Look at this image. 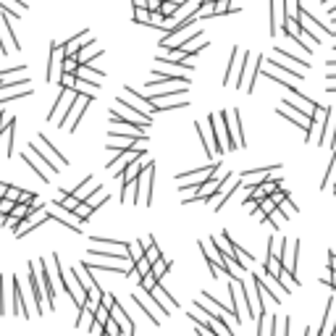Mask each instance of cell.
<instances>
[{
  "mask_svg": "<svg viewBox=\"0 0 336 336\" xmlns=\"http://www.w3.org/2000/svg\"><path fill=\"white\" fill-rule=\"evenodd\" d=\"M76 97H79L76 89H61V92H58V100H55V105H53V110H50V116H48V121L61 126L66 118H69V113H71V108H74Z\"/></svg>",
  "mask_w": 336,
  "mask_h": 336,
  "instance_id": "cell-3",
  "label": "cell"
},
{
  "mask_svg": "<svg viewBox=\"0 0 336 336\" xmlns=\"http://www.w3.org/2000/svg\"><path fill=\"white\" fill-rule=\"evenodd\" d=\"M97 189H103V187H100V184H95V176H87L84 182L74 189V197L79 200V203H87V200H92V194H95Z\"/></svg>",
  "mask_w": 336,
  "mask_h": 336,
  "instance_id": "cell-20",
  "label": "cell"
},
{
  "mask_svg": "<svg viewBox=\"0 0 336 336\" xmlns=\"http://www.w3.org/2000/svg\"><path fill=\"white\" fill-rule=\"evenodd\" d=\"M279 326H281V321L273 315V321H271V336H279Z\"/></svg>",
  "mask_w": 336,
  "mask_h": 336,
  "instance_id": "cell-41",
  "label": "cell"
},
{
  "mask_svg": "<svg viewBox=\"0 0 336 336\" xmlns=\"http://www.w3.org/2000/svg\"><path fill=\"white\" fill-rule=\"evenodd\" d=\"M21 158H24V161L29 163V168H34V173H37V176L42 179V182H50V176L55 173V171H53V168H50L48 163H45V161L39 158V155H37L39 161H34V155H32L29 150H27V152H21Z\"/></svg>",
  "mask_w": 336,
  "mask_h": 336,
  "instance_id": "cell-15",
  "label": "cell"
},
{
  "mask_svg": "<svg viewBox=\"0 0 336 336\" xmlns=\"http://www.w3.org/2000/svg\"><path fill=\"white\" fill-rule=\"evenodd\" d=\"M55 205H61V208H66V210H71V213H74L82 203H79V200L71 194V197H66V200H55Z\"/></svg>",
  "mask_w": 336,
  "mask_h": 336,
  "instance_id": "cell-36",
  "label": "cell"
},
{
  "mask_svg": "<svg viewBox=\"0 0 336 336\" xmlns=\"http://www.w3.org/2000/svg\"><path fill=\"white\" fill-rule=\"evenodd\" d=\"M323 6H328V11L336 13V0H323Z\"/></svg>",
  "mask_w": 336,
  "mask_h": 336,
  "instance_id": "cell-42",
  "label": "cell"
},
{
  "mask_svg": "<svg viewBox=\"0 0 336 336\" xmlns=\"http://www.w3.org/2000/svg\"><path fill=\"white\" fill-rule=\"evenodd\" d=\"M118 97H121V100H124L126 105H131L134 110H140V113H142L145 118H150V113L155 110V105H152V103H150L147 97H142L140 92H134L131 87H126V89H124V95H118Z\"/></svg>",
  "mask_w": 336,
  "mask_h": 336,
  "instance_id": "cell-12",
  "label": "cell"
},
{
  "mask_svg": "<svg viewBox=\"0 0 336 336\" xmlns=\"http://www.w3.org/2000/svg\"><path fill=\"white\" fill-rule=\"evenodd\" d=\"M284 103H289V105H292V108L302 110V113H305V116H310V118L315 116V110H318V103H312L310 97L300 95L294 84H289V87H286V100H284Z\"/></svg>",
  "mask_w": 336,
  "mask_h": 336,
  "instance_id": "cell-8",
  "label": "cell"
},
{
  "mask_svg": "<svg viewBox=\"0 0 336 336\" xmlns=\"http://www.w3.org/2000/svg\"><path fill=\"white\" fill-rule=\"evenodd\" d=\"M326 66H328V69H336V58H331V61H326Z\"/></svg>",
  "mask_w": 336,
  "mask_h": 336,
  "instance_id": "cell-43",
  "label": "cell"
},
{
  "mask_svg": "<svg viewBox=\"0 0 336 336\" xmlns=\"http://www.w3.org/2000/svg\"><path fill=\"white\" fill-rule=\"evenodd\" d=\"M142 250H145V244H142V242H131V244H129V258H131V263H134V265H137V263L145 258V252H142Z\"/></svg>",
  "mask_w": 336,
  "mask_h": 336,
  "instance_id": "cell-26",
  "label": "cell"
},
{
  "mask_svg": "<svg viewBox=\"0 0 336 336\" xmlns=\"http://www.w3.org/2000/svg\"><path fill=\"white\" fill-rule=\"evenodd\" d=\"M215 168H221V163L218 161H213L210 166H203V168H192V171H182L179 173V182H189L192 187H200V184H205L208 179H213L215 176Z\"/></svg>",
  "mask_w": 336,
  "mask_h": 336,
  "instance_id": "cell-7",
  "label": "cell"
},
{
  "mask_svg": "<svg viewBox=\"0 0 336 336\" xmlns=\"http://www.w3.org/2000/svg\"><path fill=\"white\" fill-rule=\"evenodd\" d=\"M229 131H231V140L236 147H244V134H242V116L239 110H229Z\"/></svg>",
  "mask_w": 336,
  "mask_h": 336,
  "instance_id": "cell-21",
  "label": "cell"
},
{
  "mask_svg": "<svg viewBox=\"0 0 336 336\" xmlns=\"http://www.w3.org/2000/svg\"><path fill=\"white\" fill-rule=\"evenodd\" d=\"M279 213H281L284 218H294V215H297V205H294V203H292V200H289V197H286V200H284V203L279 205Z\"/></svg>",
  "mask_w": 336,
  "mask_h": 336,
  "instance_id": "cell-29",
  "label": "cell"
},
{
  "mask_svg": "<svg viewBox=\"0 0 336 336\" xmlns=\"http://www.w3.org/2000/svg\"><path fill=\"white\" fill-rule=\"evenodd\" d=\"M179 8H176V3H171V0H163V6H161V13L166 16V18H171L173 13H176Z\"/></svg>",
  "mask_w": 336,
  "mask_h": 336,
  "instance_id": "cell-39",
  "label": "cell"
},
{
  "mask_svg": "<svg viewBox=\"0 0 336 336\" xmlns=\"http://www.w3.org/2000/svg\"><path fill=\"white\" fill-rule=\"evenodd\" d=\"M32 208H34V213H32V215H29V218H27V221H24V223H21V226L16 229V239L27 236L32 229H37L39 223H45V221L50 218V215H48V210H42V208H39V203H37V205H32Z\"/></svg>",
  "mask_w": 336,
  "mask_h": 336,
  "instance_id": "cell-14",
  "label": "cell"
},
{
  "mask_svg": "<svg viewBox=\"0 0 336 336\" xmlns=\"http://www.w3.org/2000/svg\"><path fill=\"white\" fill-rule=\"evenodd\" d=\"M110 137L142 140V137H147V126H137V124H129V121H110Z\"/></svg>",
  "mask_w": 336,
  "mask_h": 336,
  "instance_id": "cell-11",
  "label": "cell"
},
{
  "mask_svg": "<svg viewBox=\"0 0 336 336\" xmlns=\"http://www.w3.org/2000/svg\"><path fill=\"white\" fill-rule=\"evenodd\" d=\"M194 126H197V134H200V142H203V150H205V155H208V158H213V155H215L213 137H208V129H205L203 124H194Z\"/></svg>",
  "mask_w": 336,
  "mask_h": 336,
  "instance_id": "cell-23",
  "label": "cell"
},
{
  "mask_svg": "<svg viewBox=\"0 0 336 336\" xmlns=\"http://www.w3.org/2000/svg\"><path fill=\"white\" fill-rule=\"evenodd\" d=\"M79 58H66L63 61V74H71V76H76V71H79Z\"/></svg>",
  "mask_w": 336,
  "mask_h": 336,
  "instance_id": "cell-34",
  "label": "cell"
},
{
  "mask_svg": "<svg viewBox=\"0 0 336 336\" xmlns=\"http://www.w3.org/2000/svg\"><path fill=\"white\" fill-rule=\"evenodd\" d=\"M100 305H105V307L110 310V307H113V305H116V300H113V294H110V292H103V300H100Z\"/></svg>",
  "mask_w": 336,
  "mask_h": 336,
  "instance_id": "cell-40",
  "label": "cell"
},
{
  "mask_svg": "<svg viewBox=\"0 0 336 336\" xmlns=\"http://www.w3.org/2000/svg\"><path fill=\"white\" fill-rule=\"evenodd\" d=\"M208 124H210V137H213V145H215V155L226 152V150H236V145L231 140V131H229V110L210 113Z\"/></svg>",
  "mask_w": 336,
  "mask_h": 336,
  "instance_id": "cell-1",
  "label": "cell"
},
{
  "mask_svg": "<svg viewBox=\"0 0 336 336\" xmlns=\"http://www.w3.org/2000/svg\"><path fill=\"white\" fill-rule=\"evenodd\" d=\"M63 61H66L63 45L61 42H50V63H48V76H45L50 84L61 82V76H63Z\"/></svg>",
  "mask_w": 336,
  "mask_h": 336,
  "instance_id": "cell-6",
  "label": "cell"
},
{
  "mask_svg": "<svg viewBox=\"0 0 336 336\" xmlns=\"http://www.w3.org/2000/svg\"><path fill=\"white\" fill-rule=\"evenodd\" d=\"M168 268H171V260H166V258H163V260H158V263L152 265V276L161 281V279H163V276L168 273Z\"/></svg>",
  "mask_w": 336,
  "mask_h": 336,
  "instance_id": "cell-28",
  "label": "cell"
},
{
  "mask_svg": "<svg viewBox=\"0 0 336 336\" xmlns=\"http://www.w3.org/2000/svg\"><path fill=\"white\" fill-rule=\"evenodd\" d=\"M152 176H155V163H150L140 176H137V192H134V205L152 203Z\"/></svg>",
  "mask_w": 336,
  "mask_h": 336,
  "instance_id": "cell-5",
  "label": "cell"
},
{
  "mask_svg": "<svg viewBox=\"0 0 336 336\" xmlns=\"http://www.w3.org/2000/svg\"><path fill=\"white\" fill-rule=\"evenodd\" d=\"M150 297H152L155 302H158V307L166 312V315H168V312H176V310H179V302H176V300L166 292V289H163L161 284H158V289H155V292H152Z\"/></svg>",
  "mask_w": 336,
  "mask_h": 336,
  "instance_id": "cell-18",
  "label": "cell"
},
{
  "mask_svg": "<svg viewBox=\"0 0 336 336\" xmlns=\"http://www.w3.org/2000/svg\"><path fill=\"white\" fill-rule=\"evenodd\" d=\"M331 284H333V286H336V273H333V279H331Z\"/></svg>",
  "mask_w": 336,
  "mask_h": 336,
  "instance_id": "cell-44",
  "label": "cell"
},
{
  "mask_svg": "<svg viewBox=\"0 0 336 336\" xmlns=\"http://www.w3.org/2000/svg\"><path fill=\"white\" fill-rule=\"evenodd\" d=\"M92 100H95L92 95H79V97H76V103H74V108H71V113H69V118H66L61 126H66L69 131H76V126H79V118L84 116L87 105L92 103Z\"/></svg>",
  "mask_w": 336,
  "mask_h": 336,
  "instance_id": "cell-13",
  "label": "cell"
},
{
  "mask_svg": "<svg viewBox=\"0 0 336 336\" xmlns=\"http://www.w3.org/2000/svg\"><path fill=\"white\" fill-rule=\"evenodd\" d=\"M142 244H145V247H147V252H145V255H147V260H150L152 265L158 263V260H163V258H161V250H158V244L152 242V236H147V239H145Z\"/></svg>",
  "mask_w": 336,
  "mask_h": 336,
  "instance_id": "cell-25",
  "label": "cell"
},
{
  "mask_svg": "<svg viewBox=\"0 0 336 336\" xmlns=\"http://www.w3.org/2000/svg\"><path fill=\"white\" fill-rule=\"evenodd\" d=\"M95 321H97V323H100L103 328L108 326V321H110V310H108L105 305H100V307L95 310Z\"/></svg>",
  "mask_w": 336,
  "mask_h": 336,
  "instance_id": "cell-35",
  "label": "cell"
},
{
  "mask_svg": "<svg viewBox=\"0 0 336 336\" xmlns=\"http://www.w3.org/2000/svg\"><path fill=\"white\" fill-rule=\"evenodd\" d=\"M336 173V152H333V158H331V163H328V168H326V173H323V182H321V189H326V184L331 182V176Z\"/></svg>",
  "mask_w": 336,
  "mask_h": 336,
  "instance_id": "cell-37",
  "label": "cell"
},
{
  "mask_svg": "<svg viewBox=\"0 0 336 336\" xmlns=\"http://www.w3.org/2000/svg\"><path fill=\"white\" fill-rule=\"evenodd\" d=\"M11 297H13V315L29 318V310H27L24 294H21V281H18V279H13V284H11Z\"/></svg>",
  "mask_w": 336,
  "mask_h": 336,
  "instance_id": "cell-16",
  "label": "cell"
},
{
  "mask_svg": "<svg viewBox=\"0 0 336 336\" xmlns=\"http://www.w3.org/2000/svg\"><path fill=\"white\" fill-rule=\"evenodd\" d=\"M3 187H6V197H3V200L18 203V200H21V189H16V187H11V184H3Z\"/></svg>",
  "mask_w": 336,
  "mask_h": 336,
  "instance_id": "cell-38",
  "label": "cell"
},
{
  "mask_svg": "<svg viewBox=\"0 0 336 336\" xmlns=\"http://www.w3.org/2000/svg\"><path fill=\"white\" fill-rule=\"evenodd\" d=\"M29 150H32L34 155H39V158H42L45 163H48L53 171H61V168L69 166V161H66L63 155H61V152L50 145V140H48V137H37V140L29 145Z\"/></svg>",
  "mask_w": 336,
  "mask_h": 336,
  "instance_id": "cell-2",
  "label": "cell"
},
{
  "mask_svg": "<svg viewBox=\"0 0 336 336\" xmlns=\"http://www.w3.org/2000/svg\"><path fill=\"white\" fill-rule=\"evenodd\" d=\"M110 318H113V321L121 326V331H124V333H134V321L129 318V312H126L118 302H116L113 307H110Z\"/></svg>",
  "mask_w": 336,
  "mask_h": 336,
  "instance_id": "cell-22",
  "label": "cell"
},
{
  "mask_svg": "<svg viewBox=\"0 0 336 336\" xmlns=\"http://www.w3.org/2000/svg\"><path fill=\"white\" fill-rule=\"evenodd\" d=\"M110 121H129V124H137V126H150V118H145L140 110L126 105L121 97H116V103L110 105Z\"/></svg>",
  "mask_w": 336,
  "mask_h": 336,
  "instance_id": "cell-4",
  "label": "cell"
},
{
  "mask_svg": "<svg viewBox=\"0 0 336 336\" xmlns=\"http://www.w3.org/2000/svg\"><path fill=\"white\" fill-rule=\"evenodd\" d=\"M281 18L286 21V0H271V34H279Z\"/></svg>",
  "mask_w": 336,
  "mask_h": 336,
  "instance_id": "cell-19",
  "label": "cell"
},
{
  "mask_svg": "<svg viewBox=\"0 0 336 336\" xmlns=\"http://www.w3.org/2000/svg\"><path fill=\"white\" fill-rule=\"evenodd\" d=\"M103 203H108V189H105V187H103V189H97V192L92 194V200H89V205H92L95 210H97Z\"/></svg>",
  "mask_w": 336,
  "mask_h": 336,
  "instance_id": "cell-31",
  "label": "cell"
},
{
  "mask_svg": "<svg viewBox=\"0 0 336 336\" xmlns=\"http://www.w3.org/2000/svg\"><path fill=\"white\" fill-rule=\"evenodd\" d=\"M134 273H140V279H142V276H150V273H152V263L147 260V255H145V258H142V260L137 263V268H134Z\"/></svg>",
  "mask_w": 336,
  "mask_h": 336,
  "instance_id": "cell-32",
  "label": "cell"
},
{
  "mask_svg": "<svg viewBox=\"0 0 336 336\" xmlns=\"http://www.w3.org/2000/svg\"><path fill=\"white\" fill-rule=\"evenodd\" d=\"M140 289H142V292H147V294H152L155 289H158V279H155L152 273H150V276H142V279H140Z\"/></svg>",
  "mask_w": 336,
  "mask_h": 336,
  "instance_id": "cell-27",
  "label": "cell"
},
{
  "mask_svg": "<svg viewBox=\"0 0 336 336\" xmlns=\"http://www.w3.org/2000/svg\"><path fill=\"white\" fill-rule=\"evenodd\" d=\"M92 213H95V208H92V205H89V203H82V205H79V208L74 210V215H76V218H79L82 223H84V221H87L89 215H92Z\"/></svg>",
  "mask_w": 336,
  "mask_h": 336,
  "instance_id": "cell-33",
  "label": "cell"
},
{
  "mask_svg": "<svg viewBox=\"0 0 336 336\" xmlns=\"http://www.w3.org/2000/svg\"><path fill=\"white\" fill-rule=\"evenodd\" d=\"M48 215L53 218V221H58V223H63L69 231H74V234H82V221L71 213V210H66V208H61V205H50V210H48Z\"/></svg>",
  "mask_w": 336,
  "mask_h": 336,
  "instance_id": "cell-10",
  "label": "cell"
},
{
  "mask_svg": "<svg viewBox=\"0 0 336 336\" xmlns=\"http://www.w3.org/2000/svg\"><path fill=\"white\" fill-rule=\"evenodd\" d=\"M95 323V310H89L87 305L79 307V318H76V328H92Z\"/></svg>",
  "mask_w": 336,
  "mask_h": 336,
  "instance_id": "cell-24",
  "label": "cell"
},
{
  "mask_svg": "<svg viewBox=\"0 0 336 336\" xmlns=\"http://www.w3.org/2000/svg\"><path fill=\"white\" fill-rule=\"evenodd\" d=\"M276 110H279V116H284V118H289V121H294L300 129H305V137L310 140V131H312V118H310V116H305L302 110L292 108L289 103H281Z\"/></svg>",
  "mask_w": 336,
  "mask_h": 336,
  "instance_id": "cell-9",
  "label": "cell"
},
{
  "mask_svg": "<svg viewBox=\"0 0 336 336\" xmlns=\"http://www.w3.org/2000/svg\"><path fill=\"white\" fill-rule=\"evenodd\" d=\"M29 281H32V297H34V307H37V315H42V281H39V271H37V263H29Z\"/></svg>",
  "mask_w": 336,
  "mask_h": 336,
  "instance_id": "cell-17",
  "label": "cell"
},
{
  "mask_svg": "<svg viewBox=\"0 0 336 336\" xmlns=\"http://www.w3.org/2000/svg\"><path fill=\"white\" fill-rule=\"evenodd\" d=\"M134 21H137V24H145V27H152V13L147 8H140V11H134Z\"/></svg>",
  "mask_w": 336,
  "mask_h": 336,
  "instance_id": "cell-30",
  "label": "cell"
}]
</instances>
